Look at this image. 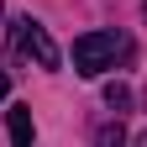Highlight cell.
<instances>
[{
	"instance_id": "7",
	"label": "cell",
	"mask_w": 147,
	"mask_h": 147,
	"mask_svg": "<svg viewBox=\"0 0 147 147\" xmlns=\"http://www.w3.org/2000/svg\"><path fill=\"white\" fill-rule=\"evenodd\" d=\"M131 147H147V131H142V137H137V142H131Z\"/></svg>"
},
{
	"instance_id": "4",
	"label": "cell",
	"mask_w": 147,
	"mask_h": 147,
	"mask_svg": "<svg viewBox=\"0 0 147 147\" xmlns=\"http://www.w3.org/2000/svg\"><path fill=\"white\" fill-rule=\"evenodd\" d=\"M95 147H126V131H121V126H100Z\"/></svg>"
},
{
	"instance_id": "1",
	"label": "cell",
	"mask_w": 147,
	"mask_h": 147,
	"mask_svg": "<svg viewBox=\"0 0 147 147\" xmlns=\"http://www.w3.org/2000/svg\"><path fill=\"white\" fill-rule=\"evenodd\" d=\"M116 58H126V42H121L116 32H84L79 42H74V68L89 74V79H95V74H105Z\"/></svg>"
},
{
	"instance_id": "6",
	"label": "cell",
	"mask_w": 147,
	"mask_h": 147,
	"mask_svg": "<svg viewBox=\"0 0 147 147\" xmlns=\"http://www.w3.org/2000/svg\"><path fill=\"white\" fill-rule=\"evenodd\" d=\"M11 95V79H5V68H0V100H5Z\"/></svg>"
},
{
	"instance_id": "2",
	"label": "cell",
	"mask_w": 147,
	"mask_h": 147,
	"mask_svg": "<svg viewBox=\"0 0 147 147\" xmlns=\"http://www.w3.org/2000/svg\"><path fill=\"white\" fill-rule=\"evenodd\" d=\"M11 42H16V53L32 58L37 68H58V63H63L58 47H53V37H47V26L32 21V16H16V21H11Z\"/></svg>"
},
{
	"instance_id": "5",
	"label": "cell",
	"mask_w": 147,
	"mask_h": 147,
	"mask_svg": "<svg viewBox=\"0 0 147 147\" xmlns=\"http://www.w3.org/2000/svg\"><path fill=\"white\" fill-rule=\"evenodd\" d=\"M105 100L116 110H126V105H131V89H126V84H105Z\"/></svg>"
},
{
	"instance_id": "3",
	"label": "cell",
	"mask_w": 147,
	"mask_h": 147,
	"mask_svg": "<svg viewBox=\"0 0 147 147\" xmlns=\"http://www.w3.org/2000/svg\"><path fill=\"white\" fill-rule=\"evenodd\" d=\"M11 147H37V126H32V105H11Z\"/></svg>"
}]
</instances>
